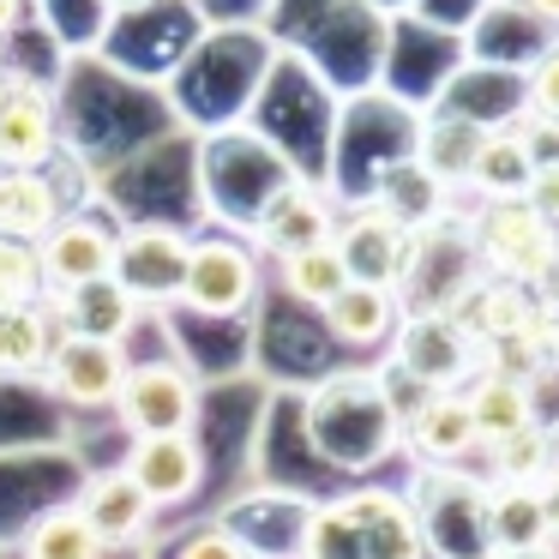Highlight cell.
<instances>
[{"mask_svg":"<svg viewBox=\"0 0 559 559\" xmlns=\"http://www.w3.org/2000/svg\"><path fill=\"white\" fill-rule=\"evenodd\" d=\"M481 139L487 133L469 115H439L421 133V169L433 175V181H463V175L475 169V157H481Z\"/></svg>","mask_w":559,"mask_h":559,"instance_id":"22","label":"cell"},{"mask_svg":"<svg viewBox=\"0 0 559 559\" xmlns=\"http://www.w3.org/2000/svg\"><path fill=\"white\" fill-rule=\"evenodd\" d=\"M397 433V409L385 397V379H367V373H343L331 385H319L313 397V439L331 463H373L379 451L391 445Z\"/></svg>","mask_w":559,"mask_h":559,"instance_id":"1","label":"cell"},{"mask_svg":"<svg viewBox=\"0 0 559 559\" xmlns=\"http://www.w3.org/2000/svg\"><path fill=\"white\" fill-rule=\"evenodd\" d=\"M481 241V259L511 283H542L559 271V235L547 217H535L530 199H493L475 229Z\"/></svg>","mask_w":559,"mask_h":559,"instance_id":"3","label":"cell"},{"mask_svg":"<svg viewBox=\"0 0 559 559\" xmlns=\"http://www.w3.org/2000/svg\"><path fill=\"white\" fill-rule=\"evenodd\" d=\"M530 175H535L530 139H518V133H487V139H481V157H475V169H469V181L481 187V193H493V199H518L523 187H530Z\"/></svg>","mask_w":559,"mask_h":559,"instance_id":"23","label":"cell"},{"mask_svg":"<svg viewBox=\"0 0 559 559\" xmlns=\"http://www.w3.org/2000/svg\"><path fill=\"white\" fill-rule=\"evenodd\" d=\"M523 199H530L535 217H547L559 229V163H535L530 187H523Z\"/></svg>","mask_w":559,"mask_h":559,"instance_id":"31","label":"cell"},{"mask_svg":"<svg viewBox=\"0 0 559 559\" xmlns=\"http://www.w3.org/2000/svg\"><path fill=\"white\" fill-rule=\"evenodd\" d=\"M181 301L199 307V313H241L253 301V259L229 241H205L193 247L187 259V277H181Z\"/></svg>","mask_w":559,"mask_h":559,"instance_id":"8","label":"cell"},{"mask_svg":"<svg viewBox=\"0 0 559 559\" xmlns=\"http://www.w3.org/2000/svg\"><path fill=\"white\" fill-rule=\"evenodd\" d=\"M49 361V319L31 301L0 307V373H31Z\"/></svg>","mask_w":559,"mask_h":559,"instance_id":"24","label":"cell"},{"mask_svg":"<svg viewBox=\"0 0 559 559\" xmlns=\"http://www.w3.org/2000/svg\"><path fill=\"white\" fill-rule=\"evenodd\" d=\"M325 325H331V337H343V343H379L397 325V295L379 289V283H343L325 301Z\"/></svg>","mask_w":559,"mask_h":559,"instance_id":"17","label":"cell"},{"mask_svg":"<svg viewBox=\"0 0 559 559\" xmlns=\"http://www.w3.org/2000/svg\"><path fill=\"white\" fill-rule=\"evenodd\" d=\"M499 559H554L547 547H523V554H499Z\"/></svg>","mask_w":559,"mask_h":559,"instance_id":"35","label":"cell"},{"mask_svg":"<svg viewBox=\"0 0 559 559\" xmlns=\"http://www.w3.org/2000/svg\"><path fill=\"white\" fill-rule=\"evenodd\" d=\"M115 403H121V421L133 427L139 439H151V433H187L199 391H193V379H187L181 367L151 361V367H133V373L121 379Z\"/></svg>","mask_w":559,"mask_h":559,"instance_id":"7","label":"cell"},{"mask_svg":"<svg viewBox=\"0 0 559 559\" xmlns=\"http://www.w3.org/2000/svg\"><path fill=\"white\" fill-rule=\"evenodd\" d=\"M7 97H13V85H7V79H0V109H7Z\"/></svg>","mask_w":559,"mask_h":559,"instance_id":"36","label":"cell"},{"mask_svg":"<svg viewBox=\"0 0 559 559\" xmlns=\"http://www.w3.org/2000/svg\"><path fill=\"white\" fill-rule=\"evenodd\" d=\"M133 295L121 289L115 277H97V283H79V289H67V325H73V337H109L121 343V331L133 325Z\"/></svg>","mask_w":559,"mask_h":559,"instance_id":"19","label":"cell"},{"mask_svg":"<svg viewBox=\"0 0 559 559\" xmlns=\"http://www.w3.org/2000/svg\"><path fill=\"white\" fill-rule=\"evenodd\" d=\"M331 247H337L349 283H379V289L403 283L415 265V235H409V223H397L391 211H361V217H349Z\"/></svg>","mask_w":559,"mask_h":559,"instance_id":"6","label":"cell"},{"mask_svg":"<svg viewBox=\"0 0 559 559\" xmlns=\"http://www.w3.org/2000/svg\"><path fill=\"white\" fill-rule=\"evenodd\" d=\"M487 542L499 554H523V547H547V518H542V493L535 487H499L487 493Z\"/></svg>","mask_w":559,"mask_h":559,"instance_id":"20","label":"cell"},{"mask_svg":"<svg viewBox=\"0 0 559 559\" xmlns=\"http://www.w3.org/2000/svg\"><path fill=\"white\" fill-rule=\"evenodd\" d=\"M43 259V277L61 283V289H79V283H97L115 277V235L91 217H61L37 247Z\"/></svg>","mask_w":559,"mask_h":559,"instance_id":"9","label":"cell"},{"mask_svg":"<svg viewBox=\"0 0 559 559\" xmlns=\"http://www.w3.org/2000/svg\"><path fill=\"white\" fill-rule=\"evenodd\" d=\"M530 103L542 121H559V49H547L530 73Z\"/></svg>","mask_w":559,"mask_h":559,"instance_id":"30","label":"cell"},{"mask_svg":"<svg viewBox=\"0 0 559 559\" xmlns=\"http://www.w3.org/2000/svg\"><path fill=\"white\" fill-rule=\"evenodd\" d=\"M259 229H265V241L277 247L283 259L331 241V217H325V205H319L313 193H277V199H271V211H265V223H259Z\"/></svg>","mask_w":559,"mask_h":559,"instance_id":"21","label":"cell"},{"mask_svg":"<svg viewBox=\"0 0 559 559\" xmlns=\"http://www.w3.org/2000/svg\"><path fill=\"white\" fill-rule=\"evenodd\" d=\"M199 445L187 433H151L133 445V457H127V475H133L139 487H145L151 506H169V499H187L199 487Z\"/></svg>","mask_w":559,"mask_h":559,"instance_id":"11","label":"cell"},{"mask_svg":"<svg viewBox=\"0 0 559 559\" xmlns=\"http://www.w3.org/2000/svg\"><path fill=\"white\" fill-rule=\"evenodd\" d=\"M55 151V109L43 91H13L0 109V163L7 169H37Z\"/></svg>","mask_w":559,"mask_h":559,"instance_id":"14","label":"cell"},{"mask_svg":"<svg viewBox=\"0 0 559 559\" xmlns=\"http://www.w3.org/2000/svg\"><path fill=\"white\" fill-rule=\"evenodd\" d=\"M43 283V259L31 241H13V235H0V307L13 301H31Z\"/></svg>","mask_w":559,"mask_h":559,"instance_id":"29","label":"cell"},{"mask_svg":"<svg viewBox=\"0 0 559 559\" xmlns=\"http://www.w3.org/2000/svg\"><path fill=\"white\" fill-rule=\"evenodd\" d=\"M283 283H289V295L295 301H307V307H325L331 295L349 283V271H343V259H337V247H307V253H289L283 259Z\"/></svg>","mask_w":559,"mask_h":559,"instance_id":"25","label":"cell"},{"mask_svg":"<svg viewBox=\"0 0 559 559\" xmlns=\"http://www.w3.org/2000/svg\"><path fill=\"white\" fill-rule=\"evenodd\" d=\"M355 523H361V547L367 559H421V530L415 511L391 493H355L349 499Z\"/></svg>","mask_w":559,"mask_h":559,"instance_id":"15","label":"cell"},{"mask_svg":"<svg viewBox=\"0 0 559 559\" xmlns=\"http://www.w3.org/2000/svg\"><path fill=\"white\" fill-rule=\"evenodd\" d=\"M181 559H253V554H247L229 530H199L193 542L181 547Z\"/></svg>","mask_w":559,"mask_h":559,"instance_id":"32","label":"cell"},{"mask_svg":"<svg viewBox=\"0 0 559 559\" xmlns=\"http://www.w3.org/2000/svg\"><path fill=\"white\" fill-rule=\"evenodd\" d=\"M469 415H475V439H506L518 427L535 421V403H530V379H511V373H481L469 391Z\"/></svg>","mask_w":559,"mask_h":559,"instance_id":"18","label":"cell"},{"mask_svg":"<svg viewBox=\"0 0 559 559\" xmlns=\"http://www.w3.org/2000/svg\"><path fill=\"white\" fill-rule=\"evenodd\" d=\"M307 559H367L361 547V523H355L349 499L331 511H319L313 523H307Z\"/></svg>","mask_w":559,"mask_h":559,"instance_id":"28","label":"cell"},{"mask_svg":"<svg viewBox=\"0 0 559 559\" xmlns=\"http://www.w3.org/2000/svg\"><path fill=\"white\" fill-rule=\"evenodd\" d=\"M79 518L97 530V542H133V535L145 530V518H151V499L127 469H115V475H97V481L85 487Z\"/></svg>","mask_w":559,"mask_h":559,"instance_id":"13","label":"cell"},{"mask_svg":"<svg viewBox=\"0 0 559 559\" xmlns=\"http://www.w3.org/2000/svg\"><path fill=\"white\" fill-rule=\"evenodd\" d=\"M542 493V518H547V535H559V475L547 487H535Z\"/></svg>","mask_w":559,"mask_h":559,"instance_id":"33","label":"cell"},{"mask_svg":"<svg viewBox=\"0 0 559 559\" xmlns=\"http://www.w3.org/2000/svg\"><path fill=\"white\" fill-rule=\"evenodd\" d=\"M61 223V199L55 187L43 181L37 169H7L0 175V235H13V241H37Z\"/></svg>","mask_w":559,"mask_h":559,"instance_id":"16","label":"cell"},{"mask_svg":"<svg viewBox=\"0 0 559 559\" xmlns=\"http://www.w3.org/2000/svg\"><path fill=\"white\" fill-rule=\"evenodd\" d=\"M49 373L67 403H115L127 361H121V343L109 337H61L49 349Z\"/></svg>","mask_w":559,"mask_h":559,"instance_id":"10","label":"cell"},{"mask_svg":"<svg viewBox=\"0 0 559 559\" xmlns=\"http://www.w3.org/2000/svg\"><path fill=\"white\" fill-rule=\"evenodd\" d=\"M193 247L181 241L163 223H145V229H127L115 241V283H121L133 301H181V277Z\"/></svg>","mask_w":559,"mask_h":559,"instance_id":"5","label":"cell"},{"mask_svg":"<svg viewBox=\"0 0 559 559\" xmlns=\"http://www.w3.org/2000/svg\"><path fill=\"white\" fill-rule=\"evenodd\" d=\"M109 7H145V0H109Z\"/></svg>","mask_w":559,"mask_h":559,"instance_id":"37","label":"cell"},{"mask_svg":"<svg viewBox=\"0 0 559 559\" xmlns=\"http://www.w3.org/2000/svg\"><path fill=\"white\" fill-rule=\"evenodd\" d=\"M523 7H530L535 19H559V0H523Z\"/></svg>","mask_w":559,"mask_h":559,"instance_id":"34","label":"cell"},{"mask_svg":"<svg viewBox=\"0 0 559 559\" xmlns=\"http://www.w3.org/2000/svg\"><path fill=\"white\" fill-rule=\"evenodd\" d=\"M547 355H554V361H559V331H554V349H547Z\"/></svg>","mask_w":559,"mask_h":559,"instance_id":"38","label":"cell"},{"mask_svg":"<svg viewBox=\"0 0 559 559\" xmlns=\"http://www.w3.org/2000/svg\"><path fill=\"white\" fill-rule=\"evenodd\" d=\"M397 367L421 379L427 391H451L457 379L475 373V331L457 325L451 313H415L397 331Z\"/></svg>","mask_w":559,"mask_h":559,"instance_id":"4","label":"cell"},{"mask_svg":"<svg viewBox=\"0 0 559 559\" xmlns=\"http://www.w3.org/2000/svg\"><path fill=\"white\" fill-rule=\"evenodd\" d=\"M25 559H103V542L79 511H49V518H37V530H31Z\"/></svg>","mask_w":559,"mask_h":559,"instance_id":"26","label":"cell"},{"mask_svg":"<svg viewBox=\"0 0 559 559\" xmlns=\"http://www.w3.org/2000/svg\"><path fill=\"white\" fill-rule=\"evenodd\" d=\"M409 445L421 451L427 463H457L463 451L475 445V415H469V397H457V391H433V397L421 403V409L409 415Z\"/></svg>","mask_w":559,"mask_h":559,"instance_id":"12","label":"cell"},{"mask_svg":"<svg viewBox=\"0 0 559 559\" xmlns=\"http://www.w3.org/2000/svg\"><path fill=\"white\" fill-rule=\"evenodd\" d=\"M421 511H415V530H421V547H433L439 559H493L487 554V493L469 481V475H421Z\"/></svg>","mask_w":559,"mask_h":559,"instance_id":"2","label":"cell"},{"mask_svg":"<svg viewBox=\"0 0 559 559\" xmlns=\"http://www.w3.org/2000/svg\"><path fill=\"white\" fill-rule=\"evenodd\" d=\"M493 463H499V475H506L511 487H535V481H547V469H554V439L530 421V427H518V433L493 439Z\"/></svg>","mask_w":559,"mask_h":559,"instance_id":"27","label":"cell"}]
</instances>
